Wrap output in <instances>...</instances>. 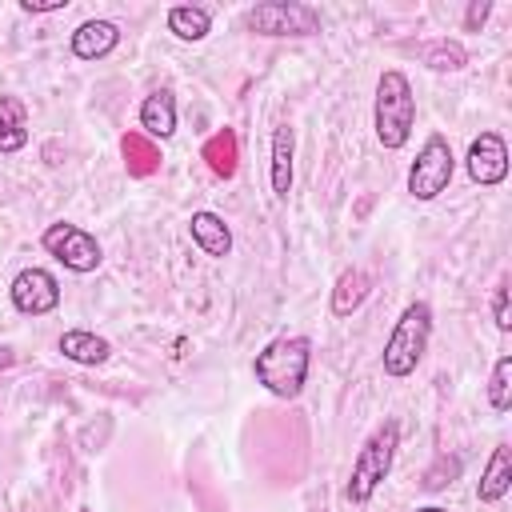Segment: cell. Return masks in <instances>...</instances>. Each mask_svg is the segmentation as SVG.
<instances>
[{"instance_id": "20", "label": "cell", "mask_w": 512, "mask_h": 512, "mask_svg": "<svg viewBox=\"0 0 512 512\" xmlns=\"http://www.w3.org/2000/svg\"><path fill=\"white\" fill-rule=\"evenodd\" d=\"M204 156H208V168L216 176H232L236 172V136L232 132H216L208 144H204Z\"/></svg>"}, {"instance_id": "15", "label": "cell", "mask_w": 512, "mask_h": 512, "mask_svg": "<svg viewBox=\"0 0 512 512\" xmlns=\"http://www.w3.org/2000/svg\"><path fill=\"white\" fill-rule=\"evenodd\" d=\"M140 128L152 140H168L176 132V96L168 88H156L152 96H144V104H140Z\"/></svg>"}, {"instance_id": "1", "label": "cell", "mask_w": 512, "mask_h": 512, "mask_svg": "<svg viewBox=\"0 0 512 512\" xmlns=\"http://www.w3.org/2000/svg\"><path fill=\"white\" fill-rule=\"evenodd\" d=\"M308 368H312V340L308 336H276L252 360L256 380L280 400H296L304 392Z\"/></svg>"}, {"instance_id": "2", "label": "cell", "mask_w": 512, "mask_h": 512, "mask_svg": "<svg viewBox=\"0 0 512 512\" xmlns=\"http://www.w3.org/2000/svg\"><path fill=\"white\" fill-rule=\"evenodd\" d=\"M372 124H376V140L384 148H404L408 136H412V124H416V96H412V84L400 68H388L380 72L376 80V112H372Z\"/></svg>"}, {"instance_id": "14", "label": "cell", "mask_w": 512, "mask_h": 512, "mask_svg": "<svg viewBox=\"0 0 512 512\" xmlns=\"http://www.w3.org/2000/svg\"><path fill=\"white\" fill-rule=\"evenodd\" d=\"M56 348L64 352V360L88 364V368H96V364H104V360L112 356V344H108L104 336L88 332V328H68V332L56 340Z\"/></svg>"}, {"instance_id": "16", "label": "cell", "mask_w": 512, "mask_h": 512, "mask_svg": "<svg viewBox=\"0 0 512 512\" xmlns=\"http://www.w3.org/2000/svg\"><path fill=\"white\" fill-rule=\"evenodd\" d=\"M368 292H372V276L364 272V268H348V272H340V280H336V288H332V316H352L364 300H368Z\"/></svg>"}, {"instance_id": "5", "label": "cell", "mask_w": 512, "mask_h": 512, "mask_svg": "<svg viewBox=\"0 0 512 512\" xmlns=\"http://www.w3.org/2000/svg\"><path fill=\"white\" fill-rule=\"evenodd\" d=\"M244 28L256 36H312L320 32V12L296 0H268L244 12Z\"/></svg>"}, {"instance_id": "26", "label": "cell", "mask_w": 512, "mask_h": 512, "mask_svg": "<svg viewBox=\"0 0 512 512\" xmlns=\"http://www.w3.org/2000/svg\"><path fill=\"white\" fill-rule=\"evenodd\" d=\"M20 8L24 12H60V8H68V0H20Z\"/></svg>"}, {"instance_id": "27", "label": "cell", "mask_w": 512, "mask_h": 512, "mask_svg": "<svg viewBox=\"0 0 512 512\" xmlns=\"http://www.w3.org/2000/svg\"><path fill=\"white\" fill-rule=\"evenodd\" d=\"M4 364H12V352H8V348H0V368H4Z\"/></svg>"}, {"instance_id": "3", "label": "cell", "mask_w": 512, "mask_h": 512, "mask_svg": "<svg viewBox=\"0 0 512 512\" xmlns=\"http://www.w3.org/2000/svg\"><path fill=\"white\" fill-rule=\"evenodd\" d=\"M428 340H432V304L428 300H412L400 312V320H396V328H392V336L384 344V356H380L384 360V372L396 376V380L412 376L416 364L428 352Z\"/></svg>"}, {"instance_id": "18", "label": "cell", "mask_w": 512, "mask_h": 512, "mask_svg": "<svg viewBox=\"0 0 512 512\" xmlns=\"http://www.w3.org/2000/svg\"><path fill=\"white\" fill-rule=\"evenodd\" d=\"M420 56H424V64L436 68V72H456V68H464V60H468V52H464L456 40H432V44L420 48Z\"/></svg>"}, {"instance_id": "28", "label": "cell", "mask_w": 512, "mask_h": 512, "mask_svg": "<svg viewBox=\"0 0 512 512\" xmlns=\"http://www.w3.org/2000/svg\"><path fill=\"white\" fill-rule=\"evenodd\" d=\"M416 512H448V508H440V504H424V508H416Z\"/></svg>"}, {"instance_id": "13", "label": "cell", "mask_w": 512, "mask_h": 512, "mask_svg": "<svg viewBox=\"0 0 512 512\" xmlns=\"http://www.w3.org/2000/svg\"><path fill=\"white\" fill-rule=\"evenodd\" d=\"M292 148H296L292 124H276L272 128V164H268V180H272L276 200H288V192H292Z\"/></svg>"}, {"instance_id": "8", "label": "cell", "mask_w": 512, "mask_h": 512, "mask_svg": "<svg viewBox=\"0 0 512 512\" xmlns=\"http://www.w3.org/2000/svg\"><path fill=\"white\" fill-rule=\"evenodd\" d=\"M8 296H12V308L16 312H24V316H48L60 304V284H56V276L48 268H36L32 264V268H20L12 276Z\"/></svg>"}, {"instance_id": "22", "label": "cell", "mask_w": 512, "mask_h": 512, "mask_svg": "<svg viewBox=\"0 0 512 512\" xmlns=\"http://www.w3.org/2000/svg\"><path fill=\"white\" fill-rule=\"evenodd\" d=\"M124 156H136V160H132V168H136V172H148V168H152V160H156L152 144H144L140 136H124Z\"/></svg>"}, {"instance_id": "21", "label": "cell", "mask_w": 512, "mask_h": 512, "mask_svg": "<svg viewBox=\"0 0 512 512\" xmlns=\"http://www.w3.org/2000/svg\"><path fill=\"white\" fill-rule=\"evenodd\" d=\"M0 128H28V108L16 96H0Z\"/></svg>"}, {"instance_id": "23", "label": "cell", "mask_w": 512, "mask_h": 512, "mask_svg": "<svg viewBox=\"0 0 512 512\" xmlns=\"http://www.w3.org/2000/svg\"><path fill=\"white\" fill-rule=\"evenodd\" d=\"M492 320L500 332H512V308H508V280L496 284V296H492Z\"/></svg>"}, {"instance_id": "9", "label": "cell", "mask_w": 512, "mask_h": 512, "mask_svg": "<svg viewBox=\"0 0 512 512\" xmlns=\"http://www.w3.org/2000/svg\"><path fill=\"white\" fill-rule=\"evenodd\" d=\"M464 168H468V176H472L480 188L504 184V176H508V144H504V136H500V132H480V136L468 144Z\"/></svg>"}, {"instance_id": "17", "label": "cell", "mask_w": 512, "mask_h": 512, "mask_svg": "<svg viewBox=\"0 0 512 512\" xmlns=\"http://www.w3.org/2000/svg\"><path fill=\"white\" fill-rule=\"evenodd\" d=\"M168 32L176 40L196 44V40H204L212 32V12L204 4H176V8H168Z\"/></svg>"}, {"instance_id": "19", "label": "cell", "mask_w": 512, "mask_h": 512, "mask_svg": "<svg viewBox=\"0 0 512 512\" xmlns=\"http://www.w3.org/2000/svg\"><path fill=\"white\" fill-rule=\"evenodd\" d=\"M488 404H492L496 412H508V408H512V356H508V352L492 364V376H488Z\"/></svg>"}, {"instance_id": "25", "label": "cell", "mask_w": 512, "mask_h": 512, "mask_svg": "<svg viewBox=\"0 0 512 512\" xmlns=\"http://www.w3.org/2000/svg\"><path fill=\"white\" fill-rule=\"evenodd\" d=\"M28 144V128H0V152H20Z\"/></svg>"}, {"instance_id": "4", "label": "cell", "mask_w": 512, "mask_h": 512, "mask_svg": "<svg viewBox=\"0 0 512 512\" xmlns=\"http://www.w3.org/2000/svg\"><path fill=\"white\" fill-rule=\"evenodd\" d=\"M396 448H400V424L396 420H384L356 452L352 460V476H348V500L352 504H368L372 492L388 480L392 472V460H396Z\"/></svg>"}, {"instance_id": "12", "label": "cell", "mask_w": 512, "mask_h": 512, "mask_svg": "<svg viewBox=\"0 0 512 512\" xmlns=\"http://www.w3.org/2000/svg\"><path fill=\"white\" fill-rule=\"evenodd\" d=\"M508 488H512V448L508 444H496L492 456H488V464H484V472H480L476 496H480V504H496V500L508 496Z\"/></svg>"}, {"instance_id": "6", "label": "cell", "mask_w": 512, "mask_h": 512, "mask_svg": "<svg viewBox=\"0 0 512 512\" xmlns=\"http://www.w3.org/2000/svg\"><path fill=\"white\" fill-rule=\"evenodd\" d=\"M452 172H456L452 144H448L440 132H432V136L420 144V152H416V160H412V168H408V192H412L416 200H436V196L452 184Z\"/></svg>"}, {"instance_id": "10", "label": "cell", "mask_w": 512, "mask_h": 512, "mask_svg": "<svg viewBox=\"0 0 512 512\" xmlns=\"http://www.w3.org/2000/svg\"><path fill=\"white\" fill-rule=\"evenodd\" d=\"M188 232H192V244L204 252V256H212V260H224L228 252H232V228L224 224V216H216V212H192V220H188Z\"/></svg>"}, {"instance_id": "7", "label": "cell", "mask_w": 512, "mask_h": 512, "mask_svg": "<svg viewBox=\"0 0 512 512\" xmlns=\"http://www.w3.org/2000/svg\"><path fill=\"white\" fill-rule=\"evenodd\" d=\"M40 244H44V252H48L52 260H60L68 272H80V276H84V272H96L100 260H104L96 236H92L88 228H80V224H68V220L48 224L44 236H40Z\"/></svg>"}, {"instance_id": "24", "label": "cell", "mask_w": 512, "mask_h": 512, "mask_svg": "<svg viewBox=\"0 0 512 512\" xmlns=\"http://www.w3.org/2000/svg\"><path fill=\"white\" fill-rule=\"evenodd\" d=\"M488 12H492V4H488V0H472V4H468V12H464V28H468V32H476V28L488 20Z\"/></svg>"}, {"instance_id": "11", "label": "cell", "mask_w": 512, "mask_h": 512, "mask_svg": "<svg viewBox=\"0 0 512 512\" xmlns=\"http://www.w3.org/2000/svg\"><path fill=\"white\" fill-rule=\"evenodd\" d=\"M68 44H72V56L76 60H100V56H108L120 44V28L112 20H84L72 32Z\"/></svg>"}]
</instances>
